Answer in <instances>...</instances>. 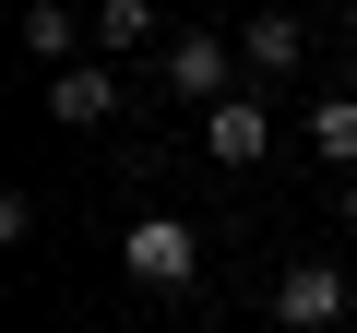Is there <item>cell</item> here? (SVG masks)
Returning <instances> with one entry per match:
<instances>
[{"mask_svg": "<svg viewBox=\"0 0 357 333\" xmlns=\"http://www.w3.org/2000/svg\"><path fill=\"white\" fill-rule=\"evenodd\" d=\"M119 274L155 286V297H178V286L203 274V226H191V215H131V226H119Z\"/></svg>", "mask_w": 357, "mask_h": 333, "instance_id": "obj_1", "label": "cell"}, {"mask_svg": "<svg viewBox=\"0 0 357 333\" xmlns=\"http://www.w3.org/2000/svg\"><path fill=\"white\" fill-rule=\"evenodd\" d=\"M155 60H167V95H178V107H227V95H238V72H250V60H238V36H203V24H178Z\"/></svg>", "mask_w": 357, "mask_h": 333, "instance_id": "obj_2", "label": "cell"}, {"mask_svg": "<svg viewBox=\"0 0 357 333\" xmlns=\"http://www.w3.org/2000/svg\"><path fill=\"white\" fill-rule=\"evenodd\" d=\"M345 309H357V297H345L333 262H286V274H274V333H333Z\"/></svg>", "mask_w": 357, "mask_h": 333, "instance_id": "obj_3", "label": "cell"}, {"mask_svg": "<svg viewBox=\"0 0 357 333\" xmlns=\"http://www.w3.org/2000/svg\"><path fill=\"white\" fill-rule=\"evenodd\" d=\"M48 119H60V131H107V119H119V72H107V60L48 72Z\"/></svg>", "mask_w": 357, "mask_h": 333, "instance_id": "obj_4", "label": "cell"}, {"mask_svg": "<svg viewBox=\"0 0 357 333\" xmlns=\"http://www.w3.org/2000/svg\"><path fill=\"white\" fill-rule=\"evenodd\" d=\"M262 143H274L262 95H227V107H203V155H215V166H262Z\"/></svg>", "mask_w": 357, "mask_h": 333, "instance_id": "obj_5", "label": "cell"}, {"mask_svg": "<svg viewBox=\"0 0 357 333\" xmlns=\"http://www.w3.org/2000/svg\"><path fill=\"white\" fill-rule=\"evenodd\" d=\"M238 60H250V84H286V72L310 60V36H298V13H250V24H238Z\"/></svg>", "mask_w": 357, "mask_h": 333, "instance_id": "obj_6", "label": "cell"}, {"mask_svg": "<svg viewBox=\"0 0 357 333\" xmlns=\"http://www.w3.org/2000/svg\"><path fill=\"white\" fill-rule=\"evenodd\" d=\"M310 155L333 166V179H357V95H321L310 107Z\"/></svg>", "mask_w": 357, "mask_h": 333, "instance_id": "obj_7", "label": "cell"}, {"mask_svg": "<svg viewBox=\"0 0 357 333\" xmlns=\"http://www.w3.org/2000/svg\"><path fill=\"white\" fill-rule=\"evenodd\" d=\"M72 0H36V13H24V60H48V72H72Z\"/></svg>", "mask_w": 357, "mask_h": 333, "instance_id": "obj_8", "label": "cell"}, {"mask_svg": "<svg viewBox=\"0 0 357 333\" xmlns=\"http://www.w3.org/2000/svg\"><path fill=\"white\" fill-rule=\"evenodd\" d=\"M155 36V0H96V48H143Z\"/></svg>", "mask_w": 357, "mask_h": 333, "instance_id": "obj_9", "label": "cell"}, {"mask_svg": "<svg viewBox=\"0 0 357 333\" xmlns=\"http://www.w3.org/2000/svg\"><path fill=\"white\" fill-rule=\"evenodd\" d=\"M345 238H357V179H345Z\"/></svg>", "mask_w": 357, "mask_h": 333, "instance_id": "obj_10", "label": "cell"}]
</instances>
